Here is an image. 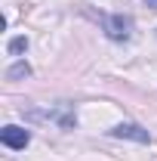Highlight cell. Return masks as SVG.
Returning a JSON list of instances; mask_svg holds the SVG:
<instances>
[{"label":"cell","instance_id":"cell-1","mask_svg":"<svg viewBox=\"0 0 157 161\" xmlns=\"http://www.w3.org/2000/svg\"><path fill=\"white\" fill-rule=\"evenodd\" d=\"M28 118H31V121H49V124H56V127H62V130H74V124H77L74 105H53V108H37V112H31Z\"/></svg>","mask_w":157,"mask_h":161},{"label":"cell","instance_id":"cell-2","mask_svg":"<svg viewBox=\"0 0 157 161\" xmlns=\"http://www.w3.org/2000/svg\"><path fill=\"white\" fill-rule=\"evenodd\" d=\"M102 28L111 40H129L133 34V19L123 16V13H114V16H102Z\"/></svg>","mask_w":157,"mask_h":161},{"label":"cell","instance_id":"cell-3","mask_svg":"<svg viewBox=\"0 0 157 161\" xmlns=\"http://www.w3.org/2000/svg\"><path fill=\"white\" fill-rule=\"evenodd\" d=\"M0 142L6 146V149H25L28 142H31V133L19 127V124H6L3 130H0Z\"/></svg>","mask_w":157,"mask_h":161},{"label":"cell","instance_id":"cell-4","mask_svg":"<svg viewBox=\"0 0 157 161\" xmlns=\"http://www.w3.org/2000/svg\"><path fill=\"white\" fill-rule=\"evenodd\" d=\"M111 136H117V140H136V142H151L148 136V130H142L139 124H117L114 130H108Z\"/></svg>","mask_w":157,"mask_h":161},{"label":"cell","instance_id":"cell-5","mask_svg":"<svg viewBox=\"0 0 157 161\" xmlns=\"http://www.w3.org/2000/svg\"><path fill=\"white\" fill-rule=\"evenodd\" d=\"M25 50H28V37H13L9 40V53H13V56H19Z\"/></svg>","mask_w":157,"mask_h":161},{"label":"cell","instance_id":"cell-6","mask_svg":"<svg viewBox=\"0 0 157 161\" xmlns=\"http://www.w3.org/2000/svg\"><path fill=\"white\" fill-rule=\"evenodd\" d=\"M28 71H31V68H28V65H25V62H16V65H13V68H9V71H6V75H9V80H16V78H25V75H28Z\"/></svg>","mask_w":157,"mask_h":161},{"label":"cell","instance_id":"cell-7","mask_svg":"<svg viewBox=\"0 0 157 161\" xmlns=\"http://www.w3.org/2000/svg\"><path fill=\"white\" fill-rule=\"evenodd\" d=\"M145 3H148V6H151V9H157V0H145Z\"/></svg>","mask_w":157,"mask_h":161}]
</instances>
